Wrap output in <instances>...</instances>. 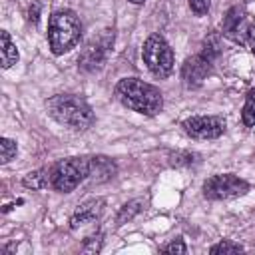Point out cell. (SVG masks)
Returning a JSON list of instances; mask_svg holds the SVG:
<instances>
[{"mask_svg": "<svg viewBox=\"0 0 255 255\" xmlns=\"http://www.w3.org/2000/svg\"><path fill=\"white\" fill-rule=\"evenodd\" d=\"M26 18H28L30 24H38V20H40V4H38V2H34V4L28 8Z\"/></svg>", "mask_w": 255, "mask_h": 255, "instance_id": "obj_23", "label": "cell"}, {"mask_svg": "<svg viewBox=\"0 0 255 255\" xmlns=\"http://www.w3.org/2000/svg\"><path fill=\"white\" fill-rule=\"evenodd\" d=\"M22 185L28 187V189H46L52 185V169L50 167H40V169H34L30 173L24 175L22 179Z\"/></svg>", "mask_w": 255, "mask_h": 255, "instance_id": "obj_13", "label": "cell"}, {"mask_svg": "<svg viewBox=\"0 0 255 255\" xmlns=\"http://www.w3.org/2000/svg\"><path fill=\"white\" fill-rule=\"evenodd\" d=\"M161 251H163V253H181V255H183V253H187V247H185L183 239H173L171 243L163 245Z\"/></svg>", "mask_w": 255, "mask_h": 255, "instance_id": "obj_21", "label": "cell"}, {"mask_svg": "<svg viewBox=\"0 0 255 255\" xmlns=\"http://www.w3.org/2000/svg\"><path fill=\"white\" fill-rule=\"evenodd\" d=\"M0 52H2V68L4 70H8V68H12L16 62H18V50H16V44L12 42V38H10V34L6 32V30H2L0 32Z\"/></svg>", "mask_w": 255, "mask_h": 255, "instance_id": "obj_14", "label": "cell"}, {"mask_svg": "<svg viewBox=\"0 0 255 255\" xmlns=\"http://www.w3.org/2000/svg\"><path fill=\"white\" fill-rule=\"evenodd\" d=\"M114 46V30H104L102 34L94 36L78 56V68L84 72H96L104 66L110 50Z\"/></svg>", "mask_w": 255, "mask_h": 255, "instance_id": "obj_7", "label": "cell"}, {"mask_svg": "<svg viewBox=\"0 0 255 255\" xmlns=\"http://www.w3.org/2000/svg\"><path fill=\"white\" fill-rule=\"evenodd\" d=\"M209 0H189V8L197 14V16H203L209 12Z\"/></svg>", "mask_w": 255, "mask_h": 255, "instance_id": "obj_22", "label": "cell"}, {"mask_svg": "<svg viewBox=\"0 0 255 255\" xmlns=\"http://www.w3.org/2000/svg\"><path fill=\"white\" fill-rule=\"evenodd\" d=\"M141 58H143V64L147 66V70L155 78H161L163 80V78H167L173 72V62H175L173 50L169 48V44L165 42V38L159 36V34H151L143 42Z\"/></svg>", "mask_w": 255, "mask_h": 255, "instance_id": "obj_5", "label": "cell"}, {"mask_svg": "<svg viewBox=\"0 0 255 255\" xmlns=\"http://www.w3.org/2000/svg\"><path fill=\"white\" fill-rule=\"evenodd\" d=\"M247 44L251 48V54L255 56V26L249 28V34H247Z\"/></svg>", "mask_w": 255, "mask_h": 255, "instance_id": "obj_25", "label": "cell"}, {"mask_svg": "<svg viewBox=\"0 0 255 255\" xmlns=\"http://www.w3.org/2000/svg\"><path fill=\"white\" fill-rule=\"evenodd\" d=\"M211 60H207L205 56H201V54H197V56H191V58H187L185 60V64L181 66V80H183V84L187 86V88H199L203 82H205V78L209 76V72H211Z\"/></svg>", "mask_w": 255, "mask_h": 255, "instance_id": "obj_10", "label": "cell"}, {"mask_svg": "<svg viewBox=\"0 0 255 255\" xmlns=\"http://www.w3.org/2000/svg\"><path fill=\"white\" fill-rule=\"evenodd\" d=\"M0 151H2V163H8L10 159L16 157V153H18V145H16L14 139H10V137H2V139H0Z\"/></svg>", "mask_w": 255, "mask_h": 255, "instance_id": "obj_18", "label": "cell"}, {"mask_svg": "<svg viewBox=\"0 0 255 255\" xmlns=\"http://www.w3.org/2000/svg\"><path fill=\"white\" fill-rule=\"evenodd\" d=\"M173 157V161H171V165H183V163H191L193 159V155L191 153H175V155H171Z\"/></svg>", "mask_w": 255, "mask_h": 255, "instance_id": "obj_24", "label": "cell"}, {"mask_svg": "<svg viewBox=\"0 0 255 255\" xmlns=\"http://www.w3.org/2000/svg\"><path fill=\"white\" fill-rule=\"evenodd\" d=\"M104 205H106L104 199H88V201H84V203L78 205L76 211L72 213V217H70V227H72V229H78V227H82V225H88V223L96 221V219L102 215Z\"/></svg>", "mask_w": 255, "mask_h": 255, "instance_id": "obj_11", "label": "cell"}, {"mask_svg": "<svg viewBox=\"0 0 255 255\" xmlns=\"http://www.w3.org/2000/svg\"><path fill=\"white\" fill-rule=\"evenodd\" d=\"M241 120L247 128H253L255 126V88H251L247 92V98H245V104H243V112H241Z\"/></svg>", "mask_w": 255, "mask_h": 255, "instance_id": "obj_16", "label": "cell"}, {"mask_svg": "<svg viewBox=\"0 0 255 255\" xmlns=\"http://www.w3.org/2000/svg\"><path fill=\"white\" fill-rule=\"evenodd\" d=\"M102 245H104V235L98 233V235H92V237H88V239L84 241L82 251H84V253H100V251H102Z\"/></svg>", "mask_w": 255, "mask_h": 255, "instance_id": "obj_20", "label": "cell"}, {"mask_svg": "<svg viewBox=\"0 0 255 255\" xmlns=\"http://www.w3.org/2000/svg\"><path fill=\"white\" fill-rule=\"evenodd\" d=\"M143 205H145V199H141V197H135V199L124 203V205L120 207L118 215H116V223H118V225H124V223H128V221H131L135 215H139V213L143 211Z\"/></svg>", "mask_w": 255, "mask_h": 255, "instance_id": "obj_15", "label": "cell"}, {"mask_svg": "<svg viewBox=\"0 0 255 255\" xmlns=\"http://www.w3.org/2000/svg\"><path fill=\"white\" fill-rule=\"evenodd\" d=\"M181 128L193 139H215L225 133V120L219 116H191L183 120Z\"/></svg>", "mask_w": 255, "mask_h": 255, "instance_id": "obj_8", "label": "cell"}, {"mask_svg": "<svg viewBox=\"0 0 255 255\" xmlns=\"http://www.w3.org/2000/svg\"><path fill=\"white\" fill-rule=\"evenodd\" d=\"M82 36V22L72 10H56L48 20V44L56 56L70 52Z\"/></svg>", "mask_w": 255, "mask_h": 255, "instance_id": "obj_3", "label": "cell"}, {"mask_svg": "<svg viewBox=\"0 0 255 255\" xmlns=\"http://www.w3.org/2000/svg\"><path fill=\"white\" fill-rule=\"evenodd\" d=\"M116 175V163L106 157V155H96V157H90V175L88 179L96 181V183H102V181H108Z\"/></svg>", "mask_w": 255, "mask_h": 255, "instance_id": "obj_12", "label": "cell"}, {"mask_svg": "<svg viewBox=\"0 0 255 255\" xmlns=\"http://www.w3.org/2000/svg\"><path fill=\"white\" fill-rule=\"evenodd\" d=\"M52 189L60 193L74 191L90 175V157H66L52 167Z\"/></svg>", "mask_w": 255, "mask_h": 255, "instance_id": "obj_4", "label": "cell"}, {"mask_svg": "<svg viewBox=\"0 0 255 255\" xmlns=\"http://www.w3.org/2000/svg\"><path fill=\"white\" fill-rule=\"evenodd\" d=\"M249 28H251V24L247 22V16L239 6L229 8L221 20V34L239 44H247Z\"/></svg>", "mask_w": 255, "mask_h": 255, "instance_id": "obj_9", "label": "cell"}, {"mask_svg": "<svg viewBox=\"0 0 255 255\" xmlns=\"http://www.w3.org/2000/svg\"><path fill=\"white\" fill-rule=\"evenodd\" d=\"M249 191V183L233 173H217L203 181V195L213 201H227Z\"/></svg>", "mask_w": 255, "mask_h": 255, "instance_id": "obj_6", "label": "cell"}, {"mask_svg": "<svg viewBox=\"0 0 255 255\" xmlns=\"http://www.w3.org/2000/svg\"><path fill=\"white\" fill-rule=\"evenodd\" d=\"M129 2H131V4H143L145 0H129Z\"/></svg>", "mask_w": 255, "mask_h": 255, "instance_id": "obj_26", "label": "cell"}, {"mask_svg": "<svg viewBox=\"0 0 255 255\" xmlns=\"http://www.w3.org/2000/svg\"><path fill=\"white\" fill-rule=\"evenodd\" d=\"M245 2H253V0H245Z\"/></svg>", "mask_w": 255, "mask_h": 255, "instance_id": "obj_27", "label": "cell"}, {"mask_svg": "<svg viewBox=\"0 0 255 255\" xmlns=\"http://www.w3.org/2000/svg\"><path fill=\"white\" fill-rule=\"evenodd\" d=\"M241 251H243V247H241L239 243L229 241V239H223V241L215 243V245L209 249V253H241Z\"/></svg>", "mask_w": 255, "mask_h": 255, "instance_id": "obj_19", "label": "cell"}, {"mask_svg": "<svg viewBox=\"0 0 255 255\" xmlns=\"http://www.w3.org/2000/svg\"><path fill=\"white\" fill-rule=\"evenodd\" d=\"M48 116L60 126H66L74 131H86L94 126L96 116L90 104L74 94H56L46 102Z\"/></svg>", "mask_w": 255, "mask_h": 255, "instance_id": "obj_2", "label": "cell"}, {"mask_svg": "<svg viewBox=\"0 0 255 255\" xmlns=\"http://www.w3.org/2000/svg\"><path fill=\"white\" fill-rule=\"evenodd\" d=\"M219 52H221L219 36H217V34H211V36H207V38L203 40V46H201V52H199V54L213 62V60L219 56Z\"/></svg>", "mask_w": 255, "mask_h": 255, "instance_id": "obj_17", "label": "cell"}, {"mask_svg": "<svg viewBox=\"0 0 255 255\" xmlns=\"http://www.w3.org/2000/svg\"><path fill=\"white\" fill-rule=\"evenodd\" d=\"M116 98L124 108L141 116H155L163 108L161 92L139 78H122L116 86Z\"/></svg>", "mask_w": 255, "mask_h": 255, "instance_id": "obj_1", "label": "cell"}]
</instances>
